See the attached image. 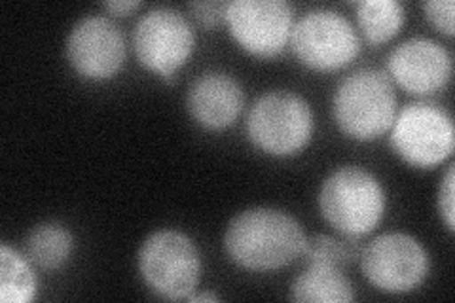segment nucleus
Listing matches in <instances>:
<instances>
[{"label": "nucleus", "mask_w": 455, "mask_h": 303, "mask_svg": "<svg viewBox=\"0 0 455 303\" xmlns=\"http://www.w3.org/2000/svg\"><path fill=\"white\" fill-rule=\"evenodd\" d=\"M307 237L291 214L252 207L235 214L226 227L224 249L239 267L269 271L292 264L304 254Z\"/></svg>", "instance_id": "f257e3e1"}, {"label": "nucleus", "mask_w": 455, "mask_h": 303, "mask_svg": "<svg viewBox=\"0 0 455 303\" xmlns=\"http://www.w3.org/2000/svg\"><path fill=\"white\" fill-rule=\"evenodd\" d=\"M386 190L372 172L346 165L331 172L321 186L319 209L323 219L346 237L372 232L386 212Z\"/></svg>", "instance_id": "f03ea898"}, {"label": "nucleus", "mask_w": 455, "mask_h": 303, "mask_svg": "<svg viewBox=\"0 0 455 303\" xmlns=\"http://www.w3.org/2000/svg\"><path fill=\"white\" fill-rule=\"evenodd\" d=\"M334 120L339 132L361 142L386 135L396 118V93L391 78L376 68H361L338 85Z\"/></svg>", "instance_id": "7ed1b4c3"}, {"label": "nucleus", "mask_w": 455, "mask_h": 303, "mask_svg": "<svg viewBox=\"0 0 455 303\" xmlns=\"http://www.w3.org/2000/svg\"><path fill=\"white\" fill-rule=\"evenodd\" d=\"M139 273L156 296L187 299L202 281V256L188 235L177 229H160L142 243Z\"/></svg>", "instance_id": "20e7f679"}, {"label": "nucleus", "mask_w": 455, "mask_h": 303, "mask_svg": "<svg viewBox=\"0 0 455 303\" xmlns=\"http://www.w3.org/2000/svg\"><path fill=\"white\" fill-rule=\"evenodd\" d=\"M247 135L256 148L269 155L298 154L313 135L311 107L292 92H267L249 112Z\"/></svg>", "instance_id": "39448f33"}, {"label": "nucleus", "mask_w": 455, "mask_h": 303, "mask_svg": "<svg viewBox=\"0 0 455 303\" xmlns=\"http://www.w3.org/2000/svg\"><path fill=\"white\" fill-rule=\"evenodd\" d=\"M291 46L298 61L307 68L331 72L355 61L361 38L347 18L334 10H309L294 21Z\"/></svg>", "instance_id": "423d86ee"}, {"label": "nucleus", "mask_w": 455, "mask_h": 303, "mask_svg": "<svg viewBox=\"0 0 455 303\" xmlns=\"http://www.w3.org/2000/svg\"><path fill=\"white\" fill-rule=\"evenodd\" d=\"M391 147L408 165L431 169L453 152V122L433 103H411L396 112L391 125Z\"/></svg>", "instance_id": "0eeeda50"}, {"label": "nucleus", "mask_w": 455, "mask_h": 303, "mask_svg": "<svg viewBox=\"0 0 455 303\" xmlns=\"http://www.w3.org/2000/svg\"><path fill=\"white\" fill-rule=\"evenodd\" d=\"M196 36L188 20L175 8L147 12L133 28V50L140 65L171 80L194 53Z\"/></svg>", "instance_id": "6e6552de"}, {"label": "nucleus", "mask_w": 455, "mask_h": 303, "mask_svg": "<svg viewBox=\"0 0 455 303\" xmlns=\"http://www.w3.org/2000/svg\"><path fill=\"white\" fill-rule=\"evenodd\" d=\"M368 283L387 294H406L429 275V254L408 234H383L368 243L361 254Z\"/></svg>", "instance_id": "1a4fd4ad"}, {"label": "nucleus", "mask_w": 455, "mask_h": 303, "mask_svg": "<svg viewBox=\"0 0 455 303\" xmlns=\"http://www.w3.org/2000/svg\"><path fill=\"white\" fill-rule=\"evenodd\" d=\"M224 23L245 52L275 57L291 42L294 10L284 0H234L226 3Z\"/></svg>", "instance_id": "9d476101"}, {"label": "nucleus", "mask_w": 455, "mask_h": 303, "mask_svg": "<svg viewBox=\"0 0 455 303\" xmlns=\"http://www.w3.org/2000/svg\"><path fill=\"white\" fill-rule=\"evenodd\" d=\"M67 60L80 76L108 80L125 61V42L120 28L103 16L80 20L67 40Z\"/></svg>", "instance_id": "9b49d317"}, {"label": "nucleus", "mask_w": 455, "mask_h": 303, "mask_svg": "<svg viewBox=\"0 0 455 303\" xmlns=\"http://www.w3.org/2000/svg\"><path fill=\"white\" fill-rule=\"evenodd\" d=\"M389 78L414 95H433L451 78V55L429 38H410L398 44L387 60Z\"/></svg>", "instance_id": "f8f14e48"}, {"label": "nucleus", "mask_w": 455, "mask_h": 303, "mask_svg": "<svg viewBox=\"0 0 455 303\" xmlns=\"http://www.w3.org/2000/svg\"><path fill=\"white\" fill-rule=\"evenodd\" d=\"M245 105V95L237 80L226 72L209 70L192 82L187 107L190 116L205 129L230 127Z\"/></svg>", "instance_id": "ddd939ff"}, {"label": "nucleus", "mask_w": 455, "mask_h": 303, "mask_svg": "<svg viewBox=\"0 0 455 303\" xmlns=\"http://www.w3.org/2000/svg\"><path fill=\"white\" fill-rule=\"evenodd\" d=\"M292 299L302 303H349L355 291L341 267L326 264H307L292 283Z\"/></svg>", "instance_id": "4468645a"}, {"label": "nucleus", "mask_w": 455, "mask_h": 303, "mask_svg": "<svg viewBox=\"0 0 455 303\" xmlns=\"http://www.w3.org/2000/svg\"><path fill=\"white\" fill-rule=\"evenodd\" d=\"M73 235L60 222H42L28 232L25 239V254L28 262L40 269L55 271L67 264L73 252Z\"/></svg>", "instance_id": "2eb2a0df"}, {"label": "nucleus", "mask_w": 455, "mask_h": 303, "mask_svg": "<svg viewBox=\"0 0 455 303\" xmlns=\"http://www.w3.org/2000/svg\"><path fill=\"white\" fill-rule=\"evenodd\" d=\"M357 21L370 44H386L404 25V6L398 0H363L357 4Z\"/></svg>", "instance_id": "dca6fc26"}, {"label": "nucleus", "mask_w": 455, "mask_h": 303, "mask_svg": "<svg viewBox=\"0 0 455 303\" xmlns=\"http://www.w3.org/2000/svg\"><path fill=\"white\" fill-rule=\"evenodd\" d=\"M36 275L23 258L4 243L0 247V299L4 303H28L36 298Z\"/></svg>", "instance_id": "f3484780"}, {"label": "nucleus", "mask_w": 455, "mask_h": 303, "mask_svg": "<svg viewBox=\"0 0 455 303\" xmlns=\"http://www.w3.org/2000/svg\"><path fill=\"white\" fill-rule=\"evenodd\" d=\"M363 244L359 237H346L334 239L331 235H315L307 239L304 258L307 264H326L334 267H344L355 259H359L363 254Z\"/></svg>", "instance_id": "a211bd4d"}, {"label": "nucleus", "mask_w": 455, "mask_h": 303, "mask_svg": "<svg viewBox=\"0 0 455 303\" xmlns=\"http://www.w3.org/2000/svg\"><path fill=\"white\" fill-rule=\"evenodd\" d=\"M425 16L429 23L436 28L438 33L446 36H453V13L455 4L453 0H431V3L423 4Z\"/></svg>", "instance_id": "6ab92c4d"}, {"label": "nucleus", "mask_w": 455, "mask_h": 303, "mask_svg": "<svg viewBox=\"0 0 455 303\" xmlns=\"http://www.w3.org/2000/svg\"><path fill=\"white\" fill-rule=\"evenodd\" d=\"M453 184H455V165H450L443 182H440V187H438V211H440V216H443V220L450 232H453V226H455Z\"/></svg>", "instance_id": "aec40b11"}, {"label": "nucleus", "mask_w": 455, "mask_h": 303, "mask_svg": "<svg viewBox=\"0 0 455 303\" xmlns=\"http://www.w3.org/2000/svg\"><path fill=\"white\" fill-rule=\"evenodd\" d=\"M190 8L194 12L196 20L207 28L224 21L226 3H194V4H190Z\"/></svg>", "instance_id": "412c9836"}, {"label": "nucleus", "mask_w": 455, "mask_h": 303, "mask_svg": "<svg viewBox=\"0 0 455 303\" xmlns=\"http://www.w3.org/2000/svg\"><path fill=\"white\" fill-rule=\"evenodd\" d=\"M105 8L116 16H127V13L139 10L140 3L137 0H112V3H105Z\"/></svg>", "instance_id": "4be33fe9"}, {"label": "nucleus", "mask_w": 455, "mask_h": 303, "mask_svg": "<svg viewBox=\"0 0 455 303\" xmlns=\"http://www.w3.org/2000/svg\"><path fill=\"white\" fill-rule=\"evenodd\" d=\"M188 301H219V296L217 294H212V292H204V294H196V292H192L188 298H187Z\"/></svg>", "instance_id": "5701e85b"}]
</instances>
